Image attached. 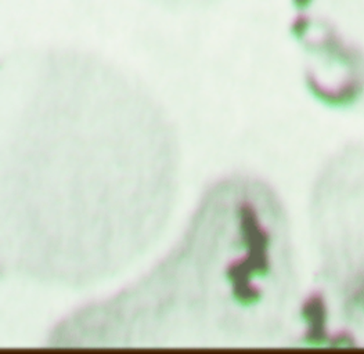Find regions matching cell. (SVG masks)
I'll use <instances>...</instances> for the list:
<instances>
[{
    "label": "cell",
    "mask_w": 364,
    "mask_h": 354,
    "mask_svg": "<svg viewBox=\"0 0 364 354\" xmlns=\"http://www.w3.org/2000/svg\"><path fill=\"white\" fill-rule=\"evenodd\" d=\"M162 1L166 4H173V6H203V4H210L218 0H156Z\"/></svg>",
    "instance_id": "6da1fadb"
}]
</instances>
